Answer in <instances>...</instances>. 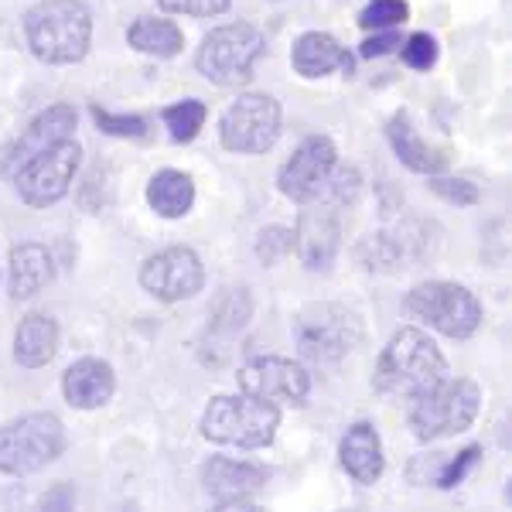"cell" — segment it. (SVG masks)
<instances>
[{
    "mask_svg": "<svg viewBox=\"0 0 512 512\" xmlns=\"http://www.w3.org/2000/svg\"><path fill=\"white\" fill-rule=\"evenodd\" d=\"M444 376H448V362H444L441 349L431 338L420 328H400L383 349V355H379L373 383L386 396L417 400L420 393H427Z\"/></svg>",
    "mask_w": 512,
    "mask_h": 512,
    "instance_id": "cell-1",
    "label": "cell"
},
{
    "mask_svg": "<svg viewBox=\"0 0 512 512\" xmlns=\"http://www.w3.org/2000/svg\"><path fill=\"white\" fill-rule=\"evenodd\" d=\"M28 45L35 59L48 65H69L86 59L93 41V18L82 0H41L24 18Z\"/></svg>",
    "mask_w": 512,
    "mask_h": 512,
    "instance_id": "cell-2",
    "label": "cell"
},
{
    "mask_svg": "<svg viewBox=\"0 0 512 512\" xmlns=\"http://www.w3.org/2000/svg\"><path fill=\"white\" fill-rule=\"evenodd\" d=\"M280 427V407L250 393L216 396L202 414V434L229 448H267Z\"/></svg>",
    "mask_w": 512,
    "mask_h": 512,
    "instance_id": "cell-3",
    "label": "cell"
},
{
    "mask_svg": "<svg viewBox=\"0 0 512 512\" xmlns=\"http://www.w3.org/2000/svg\"><path fill=\"white\" fill-rule=\"evenodd\" d=\"M482 410V390L472 379H448L434 383L427 393H420L410 410V427L417 441H441V437L461 434L475 424Z\"/></svg>",
    "mask_w": 512,
    "mask_h": 512,
    "instance_id": "cell-4",
    "label": "cell"
},
{
    "mask_svg": "<svg viewBox=\"0 0 512 512\" xmlns=\"http://www.w3.org/2000/svg\"><path fill=\"white\" fill-rule=\"evenodd\" d=\"M267 41L263 31L246 21L219 24L205 35L202 48H198V72L216 86H243L253 76V65L263 55Z\"/></svg>",
    "mask_w": 512,
    "mask_h": 512,
    "instance_id": "cell-5",
    "label": "cell"
},
{
    "mask_svg": "<svg viewBox=\"0 0 512 512\" xmlns=\"http://www.w3.org/2000/svg\"><path fill=\"white\" fill-rule=\"evenodd\" d=\"M65 451V427L55 414H24L0 427V472L31 475Z\"/></svg>",
    "mask_w": 512,
    "mask_h": 512,
    "instance_id": "cell-6",
    "label": "cell"
},
{
    "mask_svg": "<svg viewBox=\"0 0 512 512\" xmlns=\"http://www.w3.org/2000/svg\"><path fill=\"white\" fill-rule=\"evenodd\" d=\"M407 311L448 338H468L482 325V304L472 291L448 280H427L407 294Z\"/></svg>",
    "mask_w": 512,
    "mask_h": 512,
    "instance_id": "cell-7",
    "label": "cell"
},
{
    "mask_svg": "<svg viewBox=\"0 0 512 512\" xmlns=\"http://www.w3.org/2000/svg\"><path fill=\"white\" fill-rule=\"evenodd\" d=\"M280 137V103L267 93H246L226 106L219 120L222 147L236 154H263Z\"/></svg>",
    "mask_w": 512,
    "mask_h": 512,
    "instance_id": "cell-8",
    "label": "cell"
},
{
    "mask_svg": "<svg viewBox=\"0 0 512 512\" xmlns=\"http://www.w3.org/2000/svg\"><path fill=\"white\" fill-rule=\"evenodd\" d=\"M79 164H82V147L76 140H62V144L48 147L45 154L31 158L18 175H14L18 195L31 205V209L55 205L65 192H69Z\"/></svg>",
    "mask_w": 512,
    "mask_h": 512,
    "instance_id": "cell-9",
    "label": "cell"
},
{
    "mask_svg": "<svg viewBox=\"0 0 512 512\" xmlns=\"http://www.w3.org/2000/svg\"><path fill=\"white\" fill-rule=\"evenodd\" d=\"M239 390L274 403V407H284V403L301 407L311 393V373L301 362L267 355V359H253L250 366L239 369Z\"/></svg>",
    "mask_w": 512,
    "mask_h": 512,
    "instance_id": "cell-10",
    "label": "cell"
},
{
    "mask_svg": "<svg viewBox=\"0 0 512 512\" xmlns=\"http://www.w3.org/2000/svg\"><path fill=\"white\" fill-rule=\"evenodd\" d=\"M76 134V110L72 106H48L45 113H38L35 120L24 127L21 137L7 140L4 147H0V178H11L28 164L31 158H38V154H45L48 147L62 144V140H72Z\"/></svg>",
    "mask_w": 512,
    "mask_h": 512,
    "instance_id": "cell-11",
    "label": "cell"
},
{
    "mask_svg": "<svg viewBox=\"0 0 512 512\" xmlns=\"http://www.w3.org/2000/svg\"><path fill=\"white\" fill-rule=\"evenodd\" d=\"M297 342H301V355L318 366L325 362H338L352 352L355 338H359V325L349 311L332 308V304H321L301 315V328H297Z\"/></svg>",
    "mask_w": 512,
    "mask_h": 512,
    "instance_id": "cell-12",
    "label": "cell"
},
{
    "mask_svg": "<svg viewBox=\"0 0 512 512\" xmlns=\"http://www.w3.org/2000/svg\"><path fill=\"white\" fill-rule=\"evenodd\" d=\"M202 284H205V267L198 260V253L188 250V246H171V250L144 260V267H140V287L168 304L195 297L202 291Z\"/></svg>",
    "mask_w": 512,
    "mask_h": 512,
    "instance_id": "cell-13",
    "label": "cell"
},
{
    "mask_svg": "<svg viewBox=\"0 0 512 512\" xmlns=\"http://www.w3.org/2000/svg\"><path fill=\"white\" fill-rule=\"evenodd\" d=\"M338 168V151L328 137H308L280 168V192L294 202L308 205L325 192L328 178Z\"/></svg>",
    "mask_w": 512,
    "mask_h": 512,
    "instance_id": "cell-14",
    "label": "cell"
},
{
    "mask_svg": "<svg viewBox=\"0 0 512 512\" xmlns=\"http://www.w3.org/2000/svg\"><path fill=\"white\" fill-rule=\"evenodd\" d=\"M202 482L205 492L216 502V509H250L256 492L267 485V472L256 465H246V461L212 458L202 468Z\"/></svg>",
    "mask_w": 512,
    "mask_h": 512,
    "instance_id": "cell-15",
    "label": "cell"
},
{
    "mask_svg": "<svg viewBox=\"0 0 512 512\" xmlns=\"http://www.w3.org/2000/svg\"><path fill=\"white\" fill-rule=\"evenodd\" d=\"M338 243H342V226H338L335 209L318 205V209H304L294 226V250L308 270H325L335 260Z\"/></svg>",
    "mask_w": 512,
    "mask_h": 512,
    "instance_id": "cell-16",
    "label": "cell"
},
{
    "mask_svg": "<svg viewBox=\"0 0 512 512\" xmlns=\"http://www.w3.org/2000/svg\"><path fill=\"white\" fill-rule=\"evenodd\" d=\"M113 390H117V379L110 362L103 359H79L62 376V393L76 410H99L103 403H110Z\"/></svg>",
    "mask_w": 512,
    "mask_h": 512,
    "instance_id": "cell-17",
    "label": "cell"
},
{
    "mask_svg": "<svg viewBox=\"0 0 512 512\" xmlns=\"http://www.w3.org/2000/svg\"><path fill=\"white\" fill-rule=\"evenodd\" d=\"M294 69L301 72L304 79L328 76V72H335V69L352 76L355 62L332 35H325V31H308V35H301L294 45Z\"/></svg>",
    "mask_w": 512,
    "mask_h": 512,
    "instance_id": "cell-18",
    "label": "cell"
},
{
    "mask_svg": "<svg viewBox=\"0 0 512 512\" xmlns=\"http://www.w3.org/2000/svg\"><path fill=\"white\" fill-rule=\"evenodd\" d=\"M342 465L359 485H373L383 475V441L373 424H352L342 437Z\"/></svg>",
    "mask_w": 512,
    "mask_h": 512,
    "instance_id": "cell-19",
    "label": "cell"
},
{
    "mask_svg": "<svg viewBox=\"0 0 512 512\" xmlns=\"http://www.w3.org/2000/svg\"><path fill=\"white\" fill-rule=\"evenodd\" d=\"M386 137H390L393 154L400 158V164H407V168L417 171V175H437V171L448 164V154L434 151L431 144L420 140V134L414 130V123H410L407 113H396V117L390 120V127H386Z\"/></svg>",
    "mask_w": 512,
    "mask_h": 512,
    "instance_id": "cell-20",
    "label": "cell"
},
{
    "mask_svg": "<svg viewBox=\"0 0 512 512\" xmlns=\"http://www.w3.org/2000/svg\"><path fill=\"white\" fill-rule=\"evenodd\" d=\"M55 277V263H52V253L38 243H24V246H14L11 253V297L14 301H24V297H35L41 287L52 284Z\"/></svg>",
    "mask_w": 512,
    "mask_h": 512,
    "instance_id": "cell-21",
    "label": "cell"
},
{
    "mask_svg": "<svg viewBox=\"0 0 512 512\" xmlns=\"http://www.w3.org/2000/svg\"><path fill=\"white\" fill-rule=\"evenodd\" d=\"M59 352V325L48 315H28L14 332V359L24 369H41Z\"/></svg>",
    "mask_w": 512,
    "mask_h": 512,
    "instance_id": "cell-22",
    "label": "cell"
},
{
    "mask_svg": "<svg viewBox=\"0 0 512 512\" xmlns=\"http://www.w3.org/2000/svg\"><path fill=\"white\" fill-rule=\"evenodd\" d=\"M195 202V185L185 171H158L147 185V205L158 212L161 219H181L188 216Z\"/></svg>",
    "mask_w": 512,
    "mask_h": 512,
    "instance_id": "cell-23",
    "label": "cell"
},
{
    "mask_svg": "<svg viewBox=\"0 0 512 512\" xmlns=\"http://www.w3.org/2000/svg\"><path fill=\"white\" fill-rule=\"evenodd\" d=\"M127 41L144 55H154V59H175V55L185 48V38H181V28L168 18H137L130 24Z\"/></svg>",
    "mask_w": 512,
    "mask_h": 512,
    "instance_id": "cell-24",
    "label": "cell"
},
{
    "mask_svg": "<svg viewBox=\"0 0 512 512\" xmlns=\"http://www.w3.org/2000/svg\"><path fill=\"white\" fill-rule=\"evenodd\" d=\"M161 117H164V123H168L171 137L185 144V140H195L198 137V130L205 127V117H209V110H205L202 99H181V103L168 106V110H164Z\"/></svg>",
    "mask_w": 512,
    "mask_h": 512,
    "instance_id": "cell-25",
    "label": "cell"
},
{
    "mask_svg": "<svg viewBox=\"0 0 512 512\" xmlns=\"http://www.w3.org/2000/svg\"><path fill=\"white\" fill-rule=\"evenodd\" d=\"M407 18H410L407 0H369L359 14V24L366 31H390V28H400Z\"/></svg>",
    "mask_w": 512,
    "mask_h": 512,
    "instance_id": "cell-26",
    "label": "cell"
},
{
    "mask_svg": "<svg viewBox=\"0 0 512 512\" xmlns=\"http://www.w3.org/2000/svg\"><path fill=\"white\" fill-rule=\"evenodd\" d=\"M294 250V229L287 226H270L256 236V256H260L263 267H274L277 260H284Z\"/></svg>",
    "mask_w": 512,
    "mask_h": 512,
    "instance_id": "cell-27",
    "label": "cell"
},
{
    "mask_svg": "<svg viewBox=\"0 0 512 512\" xmlns=\"http://www.w3.org/2000/svg\"><path fill=\"white\" fill-rule=\"evenodd\" d=\"M482 461V448L478 444H472V448H465V451H458L454 458H448L441 465V472H437L434 482L441 485V489H454V485H461L465 482V475L472 472V468Z\"/></svg>",
    "mask_w": 512,
    "mask_h": 512,
    "instance_id": "cell-28",
    "label": "cell"
},
{
    "mask_svg": "<svg viewBox=\"0 0 512 512\" xmlns=\"http://www.w3.org/2000/svg\"><path fill=\"white\" fill-rule=\"evenodd\" d=\"M400 55H403V62H407L410 69L427 72L437 62V41L427 35V31H420V35H410L407 41H403Z\"/></svg>",
    "mask_w": 512,
    "mask_h": 512,
    "instance_id": "cell-29",
    "label": "cell"
},
{
    "mask_svg": "<svg viewBox=\"0 0 512 512\" xmlns=\"http://www.w3.org/2000/svg\"><path fill=\"white\" fill-rule=\"evenodd\" d=\"M93 117L99 123V130H106V134H113V137H144L147 134V123L140 117H113L110 110H99V106H93Z\"/></svg>",
    "mask_w": 512,
    "mask_h": 512,
    "instance_id": "cell-30",
    "label": "cell"
},
{
    "mask_svg": "<svg viewBox=\"0 0 512 512\" xmlns=\"http://www.w3.org/2000/svg\"><path fill=\"white\" fill-rule=\"evenodd\" d=\"M168 14H185V18H212L222 14L233 0H158Z\"/></svg>",
    "mask_w": 512,
    "mask_h": 512,
    "instance_id": "cell-31",
    "label": "cell"
},
{
    "mask_svg": "<svg viewBox=\"0 0 512 512\" xmlns=\"http://www.w3.org/2000/svg\"><path fill=\"white\" fill-rule=\"evenodd\" d=\"M431 188L441 198H448L454 205H475L478 202V188L472 181H461V178H434Z\"/></svg>",
    "mask_w": 512,
    "mask_h": 512,
    "instance_id": "cell-32",
    "label": "cell"
},
{
    "mask_svg": "<svg viewBox=\"0 0 512 512\" xmlns=\"http://www.w3.org/2000/svg\"><path fill=\"white\" fill-rule=\"evenodd\" d=\"M400 45H403L400 35L390 28V31H379V35L362 41V55H366V59H383V55H390V52H400Z\"/></svg>",
    "mask_w": 512,
    "mask_h": 512,
    "instance_id": "cell-33",
    "label": "cell"
}]
</instances>
